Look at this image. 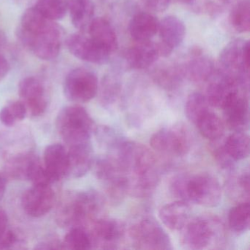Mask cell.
Listing matches in <instances>:
<instances>
[{"label":"cell","instance_id":"obj_27","mask_svg":"<svg viewBox=\"0 0 250 250\" xmlns=\"http://www.w3.org/2000/svg\"><path fill=\"white\" fill-rule=\"evenodd\" d=\"M203 137L208 140H219L225 132V124L214 112L209 111L195 124Z\"/></svg>","mask_w":250,"mask_h":250},{"label":"cell","instance_id":"obj_4","mask_svg":"<svg viewBox=\"0 0 250 250\" xmlns=\"http://www.w3.org/2000/svg\"><path fill=\"white\" fill-rule=\"evenodd\" d=\"M56 126L67 146H70L90 142L94 122L84 108L73 105L61 110Z\"/></svg>","mask_w":250,"mask_h":250},{"label":"cell","instance_id":"obj_44","mask_svg":"<svg viewBox=\"0 0 250 250\" xmlns=\"http://www.w3.org/2000/svg\"><path fill=\"white\" fill-rule=\"evenodd\" d=\"M5 42H6V40H5V36H4L2 32H0V49H1L2 46H4Z\"/></svg>","mask_w":250,"mask_h":250},{"label":"cell","instance_id":"obj_45","mask_svg":"<svg viewBox=\"0 0 250 250\" xmlns=\"http://www.w3.org/2000/svg\"><path fill=\"white\" fill-rule=\"evenodd\" d=\"M177 1L181 3L185 4V5H191L195 2V0H177Z\"/></svg>","mask_w":250,"mask_h":250},{"label":"cell","instance_id":"obj_25","mask_svg":"<svg viewBox=\"0 0 250 250\" xmlns=\"http://www.w3.org/2000/svg\"><path fill=\"white\" fill-rule=\"evenodd\" d=\"M223 147L234 162L243 160L250 155V138L244 131H235L226 139Z\"/></svg>","mask_w":250,"mask_h":250},{"label":"cell","instance_id":"obj_24","mask_svg":"<svg viewBox=\"0 0 250 250\" xmlns=\"http://www.w3.org/2000/svg\"><path fill=\"white\" fill-rule=\"evenodd\" d=\"M68 11L73 25L80 30L88 28L94 19V5L90 0H69Z\"/></svg>","mask_w":250,"mask_h":250},{"label":"cell","instance_id":"obj_14","mask_svg":"<svg viewBox=\"0 0 250 250\" xmlns=\"http://www.w3.org/2000/svg\"><path fill=\"white\" fill-rule=\"evenodd\" d=\"M160 42L157 43L160 56H169L184 42L186 35L184 23L178 17L168 16L159 22Z\"/></svg>","mask_w":250,"mask_h":250},{"label":"cell","instance_id":"obj_5","mask_svg":"<svg viewBox=\"0 0 250 250\" xmlns=\"http://www.w3.org/2000/svg\"><path fill=\"white\" fill-rule=\"evenodd\" d=\"M182 243L191 250L210 249L219 242L223 235V227L214 218H197L183 228Z\"/></svg>","mask_w":250,"mask_h":250},{"label":"cell","instance_id":"obj_33","mask_svg":"<svg viewBox=\"0 0 250 250\" xmlns=\"http://www.w3.org/2000/svg\"><path fill=\"white\" fill-rule=\"evenodd\" d=\"M34 156L35 155L27 153L18 155L12 158L9 162H7L6 172L11 178L26 179L29 166Z\"/></svg>","mask_w":250,"mask_h":250},{"label":"cell","instance_id":"obj_22","mask_svg":"<svg viewBox=\"0 0 250 250\" xmlns=\"http://www.w3.org/2000/svg\"><path fill=\"white\" fill-rule=\"evenodd\" d=\"M87 29L90 37L108 52L112 54L118 49V36L107 20L102 17L93 19Z\"/></svg>","mask_w":250,"mask_h":250},{"label":"cell","instance_id":"obj_30","mask_svg":"<svg viewBox=\"0 0 250 250\" xmlns=\"http://www.w3.org/2000/svg\"><path fill=\"white\" fill-rule=\"evenodd\" d=\"M250 202H243L234 206L229 210L228 222L232 230L236 232H244L250 228Z\"/></svg>","mask_w":250,"mask_h":250},{"label":"cell","instance_id":"obj_41","mask_svg":"<svg viewBox=\"0 0 250 250\" xmlns=\"http://www.w3.org/2000/svg\"><path fill=\"white\" fill-rule=\"evenodd\" d=\"M8 229V218L6 212L0 208V237H2Z\"/></svg>","mask_w":250,"mask_h":250},{"label":"cell","instance_id":"obj_43","mask_svg":"<svg viewBox=\"0 0 250 250\" xmlns=\"http://www.w3.org/2000/svg\"><path fill=\"white\" fill-rule=\"evenodd\" d=\"M6 191V180L3 175L0 174V201L3 198Z\"/></svg>","mask_w":250,"mask_h":250},{"label":"cell","instance_id":"obj_29","mask_svg":"<svg viewBox=\"0 0 250 250\" xmlns=\"http://www.w3.org/2000/svg\"><path fill=\"white\" fill-rule=\"evenodd\" d=\"M35 8L43 17L52 21L62 20L68 8V0H37Z\"/></svg>","mask_w":250,"mask_h":250},{"label":"cell","instance_id":"obj_23","mask_svg":"<svg viewBox=\"0 0 250 250\" xmlns=\"http://www.w3.org/2000/svg\"><path fill=\"white\" fill-rule=\"evenodd\" d=\"M191 56L192 58L183 68L184 76L194 83L208 81L215 71L213 61L197 49L193 51Z\"/></svg>","mask_w":250,"mask_h":250},{"label":"cell","instance_id":"obj_31","mask_svg":"<svg viewBox=\"0 0 250 250\" xmlns=\"http://www.w3.org/2000/svg\"><path fill=\"white\" fill-rule=\"evenodd\" d=\"M63 249L66 250H90L93 245L90 235L81 227L71 228L62 243Z\"/></svg>","mask_w":250,"mask_h":250},{"label":"cell","instance_id":"obj_11","mask_svg":"<svg viewBox=\"0 0 250 250\" xmlns=\"http://www.w3.org/2000/svg\"><path fill=\"white\" fill-rule=\"evenodd\" d=\"M66 46L71 55L85 62L103 65L110 59V52L96 43L90 36L74 33L67 39Z\"/></svg>","mask_w":250,"mask_h":250},{"label":"cell","instance_id":"obj_3","mask_svg":"<svg viewBox=\"0 0 250 250\" xmlns=\"http://www.w3.org/2000/svg\"><path fill=\"white\" fill-rule=\"evenodd\" d=\"M175 192L180 200L192 202L207 208L217 206L222 196L219 181L210 174L178 177L175 183Z\"/></svg>","mask_w":250,"mask_h":250},{"label":"cell","instance_id":"obj_17","mask_svg":"<svg viewBox=\"0 0 250 250\" xmlns=\"http://www.w3.org/2000/svg\"><path fill=\"white\" fill-rule=\"evenodd\" d=\"M157 43L148 42H136L125 52L127 63L133 69L144 70L155 63L159 59Z\"/></svg>","mask_w":250,"mask_h":250},{"label":"cell","instance_id":"obj_40","mask_svg":"<svg viewBox=\"0 0 250 250\" xmlns=\"http://www.w3.org/2000/svg\"><path fill=\"white\" fill-rule=\"evenodd\" d=\"M238 185L244 194L250 195V175L249 172H244L238 178Z\"/></svg>","mask_w":250,"mask_h":250},{"label":"cell","instance_id":"obj_28","mask_svg":"<svg viewBox=\"0 0 250 250\" xmlns=\"http://www.w3.org/2000/svg\"><path fill=\"white\" fill-rule=\"evenodd\" d=\"M210 106L206 96L200 93H191L186 102V115L188 121L195 125L203 115L210 111Z\"/></svg>","mask_w":250,"mask_h":250},{"label":"cell","instance_id":"obj_42","mask_svg":"<svg viewBox=\"0 0 250 250\" xmlns=\"http://www.w3.org/2000/svg\"><path fill=\"white\" fill-rule=\"evenodd\" d=\"M36 249L39 250H55V249H63L62 243L57 242V241H48V242H43L39 244V246L36 247Z\"/></svg>","mask_w":250,"mask_h":250},{"label":"cell","instance_id":"obj_26","mask_svg":"<svg viewBox=\"0 0 250 250\" xmlns=\"http://www.w3.org/2000/svg\"><path fill=\"white\" fill-rule=\"evenodd\" d=\"M229 24L238 33H244L250 29V0H236L230 7Z\"/></svg>","mask_w":250,"mask_h":250},{"label":"cell","instance_id":"obj_35","mask_svg":"<svg viewBox=\"0 0 250 250\" xmlns=\"http://www.w3.org/2000/svg\"><path fill=\"white\" fill-rule=\"evenodd\" d=\"M119 91L118 82L111 76L106 77L102 83L101 98L104 103L109 104L115 100Z\"/></svg>","mask_w":250,"mask_h":250},{"label":"cell","instance_id":"obj_46","mask_svg":"<svg viewBox=\"0 0 250 250\" xmlns=\"http://www.w3.org/2000/svg\"><path fill=\"white\" fill-rule=\"evenodd\" d=\"M15 1H24V0H15Z\"/></svg>","mask_w":250,"mask_h":250},{"label":"cell","instance_id":"obj_9","mask_svg":"<svg viewBox=\"0 0 250 250\" xmlns=\"http://www.w3.org/2000/svg\"><path fill=\"white\" fill-rule=\"evenodd\" d=\"M150 146L159 153L183 156L189 151L191 137L184 125L164 128L152 135Z\"/></svg>","mask_w":250,"mask_h":250},{"label":"cell","instance_id":"obj_34","mask_svg":"<svg viewBox=\"0 0 250 250\" xmlns=\"http://www.w3.org/2000/svg\"><path fill=\"white\" fill-rule=\"evenodd\" d=\"M183 76H184L183 68L168 67L159 69L156 73L155 79L162 87L173 89L179 84Z\"/></svg>","mask_w":250,"mask_h":250},{"label":"cell","instance_id":"obj_15","mask_svg":"<svg viewBox=\"0 0 250 250\" xmlns=\"http://www.w3.org/2000/svg\"><path fill=\"white\" fill-rule=\"evenodd\" d=\"M227 125L235 131H244L249 125L248 99L244 92L235 93L223 108Z\"/></svg>","mask_w":250,"mask_h":250},{"label":"cell","instance_id":"obj_37","mask_svg":"<svg viewBox=\"0 0 250 250\" xmlns=\"http://www.w3.org/2000/svg\"><path fill=\"white\" fill-rule=\"evenodd\" d=\"M214 156L217 163L223 169H229L233 165V160L228 156V153L224 149L223 146L214 149Z\"/></svg>","mask_w":250,"mask_h":250},{"label":"cell","instance_id":"obj_18","mask_svg":"<svg viewBox=\"0 0 250 250\" xmlns=\"http://www.w3.org/2000/svg\"><path fill=\"white\" fill-rule=\"evenodd\" d=\"M43 166L52 183L60 181L68 174V152L60 144L47 146L43 154Z\"/></svg>","mask_w":250,"mask_h":250},{"label":"cell","instance_id":"obj_20","mask_svg":"<svg viewBox=\"0 0 250 250\" xmlns=\"http://www.w3.org/2000/svg\"><path fill=\"white\" fill-rule=\"evenodd\" d=\"M191 216V208L188 202L177 200L165 205L159 210L162 223L171 230H181L186 226Z\"/></svg>","mask_w":250,"mask_h":250},{"label":"cell","instance_id":"obj_38","mask_svg":"<svg viewBox=\"0 0 250 250\" xmlns=\"http://www.w3.org/2000/svg\"><path fill=\"white\" fill-rule=\"evenodd\" d=\"M17 242H18V237L14 231L8 229L2 237H0V249L4 250V249L11 248Z\"/></svg>","mask_w":250,"mask_h":250},{"label":"cell","instance_id":"obj_8","mask_svg":"<svg viewBox=\"0 0 250 250\" xmlns=\"http://www.w3.org/2000/svg\"><path fill=\"white\" fill-rule=\"evenodd\" d=\"M129 235L136 248L140 250H170L169 235L154 219L147 218L133 225Z\"/></svg>","mask_w":250,"mask_h":250},{"label":"cell","instance_id":"obj_19","mask_svg":"<svg viewBox=\"0 0 250 250\" xmlns=\"http://www.w3.org/2000/svg\"><path fill=\"white\" fill-rule=\"evenodd\" d=\"M124 228L121 222L113 219H100L93 221L92 241L100 243L103 248H113L124 235Z\"/></svg>","mask_w":250,"mask_h":250},{"label":"cell","instance_id":"obj_12","mask_svg":"<svg viewBox=\"0 0 250 250\" xmlns=\"http://www.w3.org/2000/svg\"><path fill=\"white\" fill-rule=\"evenodd\" d=\"M55 202V192L51 184H33L21 198L24 211L32 217H41L50 211Z\"/></svg>","mask_w":250,"mask_h":250},{"label":"cell","instance_id":"obj_1","mask_svg":"<svg viewBox=\"0 0 250 250\" xmlns=\"http://www.w3.org/2000/svg\"><path fill=\"white\" fill-rule=\"evenodd\" d=\"M62 36L61 26L43 17L34 6L24 11L17 30L21 44L43 61H52L59 55Z\"/></svg>","mask_w":250,"mask_h":250},{"label":"cell","instance_id":"obj_10","mask_svg":"<svg viewBox=\"0 0 250 250\" xmlns=\"http://www.w3.org/2000/svg\"><path fill=\"white\" fill-rule=\"evenodd\" d=\"M209 81L207 88V98L210 106L222 108L227 102L241 90H245L241 83L232 76L222 70L214 71Z\"/></svg>","mask_w":250,"mask_h":250},{"label":"cell","instance_id":"obj_39","mask_svg":"<svg viewBox=\"0 0 250 250\" xmlns=\"http://www.w3.org/2000/svg\"><path fill=\"white\" fill-rule=\"evenodd\" d=\"M11 69V65L8 59L5 58L3 54L0 52V81H2Z\"/></svg>","mask_w":250,"mask_h":250},{"label":"cell","instance_id":"obj_32","mask_svg":"<svg viewBox=\"0 0 250 250\" xmlns=\"http://www.w3.org/2000/svg\"><path fill=\"white\" fill-rule=\"evenodd\" d=\"M27 109L21 101L11 102L0 110V121L5 126H12L25 118Z\"/></svg>","mask_w":250,"mask_h":250},{"label":"cell","instance_id":"obj_13","mask_svg":"<svg viewBox=\"0 0 250 250\" xmlns=\"http://www.w3.org/2000/svg\"><path fill=\"white\" fill-rule=\"evenodd\" d=\"M19 93L27 112L32 116H40L44 113L47 108V99L44 84L40 79L36 77L23 79L19 85Z\"/></svg>","mask_w":250,"mask_h":250},{"label":"cell","instance_id":"obj_36","mask_svg":"<svg viewBox=\"0 0 250 250\" xmlns=\"http://www.w3.org/2000/svg\"><path fill=\"white\" fill-rule=\"evenodd\" d=\"M149 11L153 12H163L169 7L172 0H140Z\"/></svg>","mask_w":250,"mask_h":250},{"label":"cell","instance_id":"obj_2","mask_svg":"<svg viewBox=\"0 0 250 250\" xmlns=\"http://www.w3.org/2000/svg\"><path fill=\"white\" fill-rule=\"evenodd\" d=\"M102 206V198L94 191L70 193L58 207L57 222L62 227L82 228L84 224L93 221Z\"/></svg>","mask_w":250,"mask_h":250},{"label":"cell","instance_id":"obj_21","mask_svg":"<svg viewBox=\"0 0 250 250\" xmlns=\"http://www.w3.org/2000/svg\"><path fill=\"white\" fill-rule=\"evenodd\" d=\"M159 21L147 12H139L131 19L128 25L130 36L136 42H148L159 31Z\"/></svg>","mask_w":250,"mask_h":250},{"label":"cell","instance_id":"obj_6","mask_svg":"<svg viewBox=\"0 0 250 250\" xmlns=\"http://www.w3.org/2000/svg\"><path fill=\"white\" fill-rule=\"evenodd\" d=\"M250 46L248 41L238 39L229 42L221 52V70L247 87L250 72Z\"/></svg>","mask_w":250,"mask_h":250},{"label":"cell","instance_id":"obj_16","mask_svg":"<svg viewBox=\"0 0 250 250\" xmlns=\"http://www.w3.org/2000/svg\"><path fill=\"white\" fill-rule=\"evenodd\" d=\"M68 174L73 178H81L87 173L93 163V152L91 143H80L68 146Z\"/></svg>","mask_w":250,"mask_h":250},{"label":"cell","instance_id":"obj_7","mask_svg":"<svg viewBox=\"0 0 250 250\" xmlns=\"http://www.w3.org/2000/svg\"><path fill=\"white\" fill-rule=\"evenodd\" d=\"M99 80L94 72L86 68H77L70 71L63 83L65 96L76 103H86L96 96Z\"/></svg>","mask_w":250,"mask_h":250}]
</instances>
